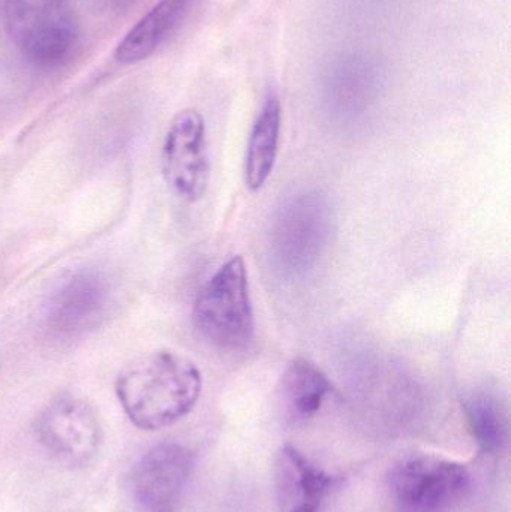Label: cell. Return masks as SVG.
<instances>
[{
  "mask_svg": "<svg viewBox=\"0 0 511 512\" xmlns=\"http://www.w3.org/2000/svg\"><path fill=\"white\" fill-rule=\"evenodd\" d=\"M203 388L191 358L179 352H149L126 364L116 379V394L129 420L143 430H159L188 415Z\"/></svg>",
  "mask_w": 511,
  "mask_h": 512,
  "instance_id": "6da1fadb",
  "label": "cell"
},
{
  "mask_svg": "<svg viewBox=\"0 0 511 512\" xmlns=\"http://www.w3.org/2000/svg\"><path fill=\"white\" fill-rule=\"evenodd\" d=\"M192 321L201 339L225 351L249 345L255 333L248 271L242 256L225 262L200 289Z\"/></svg>",
  "mask_w": 511,
  "mask_h": 512,
  "instance_id": "7a4b0ae2",
  "label": "cell"
},
{
  "mask_svg": "<svg viewBox=\"0 0 511 512\" xmlns=\"http://www.w3.org/2000/svg\"><path fill=\"white\" fill-rule=\"evenodd\" d=\"M6 29L33 65H62L80 39L74 0H5Z\"/></svg>",
  "mask_w": 511,
  "mask_h": 512,
  "instance_id": "3957f363",
  "label": "cell"
},
{
  "mask_svg": "<svg viewBox=\"0 0 511 512\" xmlns=\"http://www.w3.org/2000/svg\"><path fill=\"white\" fill-rule=\"evenodd\" d=\"M332 227L329 201L318 191L300 192L282 204L270 230V259L285 277L302 276L317 264Z\"/></svg>",
  "mask_w": 511,
  "mask_h": 512,
  "instance_id": "277c9868",
  "label": "cell"
},
{
  "mask_svg": "<svg viewBox=\"0 0 511 512\" xmlns=\"http://www.w3.org/2000/svg\"><path fill=\"white\" fill-rule=\"evenodd\" d=\"M36 436L54 460L81 468L98 453L102 430L95 411L84 400L62 396L39 414Z\"/></svg>",
  "mask_w": 511,
  "mask_h": 512,
  "instance_id": "5b68a950",
  "label": "cell"
},
{
  "mask_svg": "<svg viewBox=\"0 0 511 512\" xmlns=\"http://www.w3.org/2000/svg\"><path fill=\"white\" fill-rule=\"evenodd\" d=\"M162 173L182 200L194 203L206 192L210 164L206 125L198 111H180L171 122L162 146Z\"/></svg>",
  "mask_w": 511,
  "mask_h": 512,
  "instance_id": "8992f818",
  "label": "cell"
},
{
  "mask_svg": "<svg viewBox=\"0 0 511 512\" xmlns=\"http://www.w3.org/2000/svg\"><path fill=\"white\" fill-rule=\"evenodd\" d=\"M468 472L459 463L432 456L405 460L392 474L399 504L410 512H443L467 489Z\"/></svg>",
  "mask_w": 511,
  "mask_h": 512,
  "instance_id": "52a82bcc",
  "label": "cell"
},
{
  "mask_svg": "<svg viewBox=\"0 0 511 512\" xmlns=\"http://www.w3.org/2000/svg\"><path fill=\"white\" fill-rule=\"evenodd\" d=\"M194 466L191 451L162 444L144 454L132 469L131 490L144 512H171Z\"/></svg>",
  "mask_w": 511,
  "mask_h": 512,
  "instance_id": "ba28073f",
  "label": "cell"
},
{
  "mask_svg": "<svg viewBox=\"0 0 511 512\" xmlns=\"http://www.w3.org/2000/svg\"><path fill=\"white\" fill-rule=\"evenodd\" d=\"M380 90L377 65L365 56H345L335 62L324 80L327 108L339 119H357L369 110Z\"/></svg>",
  "mask_w": 511,
  "mask_h": 512,
  "instance_id": "9c48e42d",
  "label": "cell"
},
{
  "mask_svg": "<svg viewBox=\"0 0 511 512\" xmlns=\"http://www.w3.org/2000/svg\"><path fill=\"white\" fill-rule=\"evenodd\" d=\"M195 0H161L147 12L116 48V60L123 65L152 56L159 45L177 29Z\"/></svg>",
  "mask_w": 511,
  "mask_h": 512,
  "instance_id": "30bf717a",
  "label": "cell"
},
{
  "mask_svg": "<svg viewBox=\"0 0 511 512\" xmlns=\"http://www.w3.org/2000/svg\"><path fill=\"white\" fill-rule=\"evenodd\" d=\"M107 301V285L99 274L72 277L51 304L50 322L62 333L83 330L95 321Z\"/></svg>",
  "mask_w": 511,
  "mask_h": 512,
  "instance_id": "8fae6325",
  "label": "cell"
},
{
  "mask_svg": "<svg viewBox=\"0 0 511 512\" xmlns=\"http://www.w3.org/2000/svg\"><path fill=\"white\" fill-rule=\"evenodd\" d=\"M279 135H281V104L275 95H270L258 114L245 158V183L251 191H260L273 168L278 156Z\"/></svg>",
  "mask_w": 511,
  "mask_h": 512,
  "instance_id": "7c38bea8",
  "label": "cell"
},
{
  "mask_svg": "<svg viewBox=\"0 0 511 512\" xmlns=\"http://www.w3.org/2000/svg\"><path fill=\"white\" fill-rule=\"evenodd\" d=\"M464 411L474 438L486 448L497 450L509 438V412L503 400L492 391L479 388L464 400Z\"/></svg>",
  "mask_w": 511,
  "mask_h": 512,
  "instance_id": "4fadbf2b",
  "label": "cell"
},
{
  "mask_svg": "<svg viewBox=\"0 0 511 512\" xmlns=\"http://www.w3.org/2000/svg\"><path fill=\"white\" fill-rule=\"evenodd\" d=\"M285 400L299 417H311L332 391L329 378L305 358L291 361L282 378Z\"/></svg>",
  "mask_w": 511,
  "mask_h": 512,
  "instance_id": "5bb4252c",
  "label": "cell"
},
{
  "mask_svg": "<svg viewBox=\"0 0 511 512\" xmlns=\"http://www.w3.org/2000/svg\"><path fill=\"white\" fill-rule=\"evenodd\" d=\"M105 2H110V5H120V3H125L126 0H105Z\"/></svg>",
  "mask_w": 511,
  "mask_h": 512,
  "instance_id": "9a60e30c",
  "label": "cell"
}]
</instances>
